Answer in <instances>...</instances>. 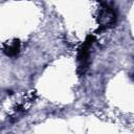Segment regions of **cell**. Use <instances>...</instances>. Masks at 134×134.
I'll return each mask as SVG.
<instances>
[{
    "instance_id": "obj_3",
    "label": "cell",
    "mask_w": 134,
    "mask_h": 134,
    "mask_svg": "<svg viewBox=\"0 0 134 134\" xmlns=\"http://www.w3.org/2000/svg\"><path fill=\"white\" fill-rule=\"evenodd\" d=\"M19 50H20V42L18 40H15L10 44H7L4 46V52L9 57L16 55L19 52Z\"/></svg>"
},
{
    "instance_id": "obj_1",
    "label": "cell",
    "mask_w": 134,
    "mask_h": 134,
    "mask_svg": "<svg viewBox=\"0 0 134 134\" xmlns=\"http://www.w3.org/2000/svg\"><path fill=\"white\" fill-rule=\"evenodd\" d=\"M116 13L115 10L110 7L109 5H104L100 10H99V15L97 18L98 24H99V28L100 29H106L109 28L111 26L114 25V23L116 22Z\"/></svg>"
},
{
    "instance_id": "obj_2",
    "label": "cell",
    "mask_w": 134,
    "mask_h": 134,
    "mask_svg": "<svg viewBox=\"0 0 134 134\" xmlns=\"http://www.w3.org/2000/svg\"><path fill=\"white\" fill-rule=\"evenodd\" d=\"M93 37H88L87 40L83 43L81 48L79 49V54H77V61H79V68L85 72V70L88 68V63H89V57H90V47L93 44Z\"/></svg>"
}]
</instances>
